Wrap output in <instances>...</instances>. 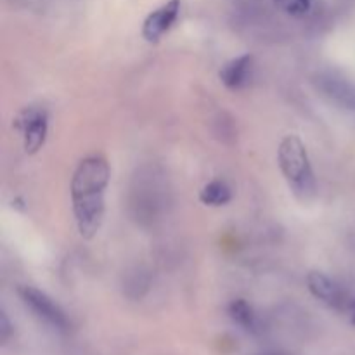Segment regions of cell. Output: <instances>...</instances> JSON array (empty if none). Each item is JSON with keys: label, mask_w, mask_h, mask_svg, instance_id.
<instances>
[{"label": "cell", "mask_w": 355, "mask_h": 355, "mask_svg": "<svg viewBox=\"0 0 355 355\" xmlns=\"http://www.w3.org/2000/svg\"><path fill=\"white\" fill-rule=\"evenodd\" d=\"M260 355H281V354H260Z\"/></svg>", "instance_id": "cell-14"}, {"label": "cell", "mask_w": 355, "mask_h": 355, "mask_svg": "<svg viewBox=\"0 0 355 355\" xmlns=\"http://www.w3.org/2000/svg\"><path fill=\"white\" fill-rule=\"evenodd\" d=\"M232 200V189L224 180H211L200 191V201L207 207H224Z\"/></svg>", "instance_id": "cell-9"}, {"label": "cell", "mask_w": 355, "mask_h": 355, "mask_svg": "<svg viewBox=\"0 0 355 355\" xmlns=\"http://www.w3.org/2000/svg\"><path fill=\"white\" fill-rule=\"evenodd\" d=\"M279 168L295 196L309 203L315 196V177L307 148L297 135H286L277 149Z\"/></svg>", "instance_id": "cell-2"}, {"label": "cell", "mask_w": 355, "mask_h": 355, "mask_svg": "<svg viewBox=\"0 0 355 355\" xmlns=\"http://www.w3.org/2000/svg\"><path fill=\"white\" fill-rule=\"evenodd\" d=\"M110 165L101 155H90L76 165L71 177V203L76 227L82 238L92 239L104 218V194L110 184Z\"/></svg>", "instance_id": "cell-1"}, {"label": "cell", "mask_w": 355, "mask_h": 355, "mask_svg": "<svg viewBox=\"0 0 355 355\" xmlns=\"http://www.w3.org/2000/svg\"><path fill=\"white\" fill-rule=\"evenodd\" d=\"M307 288L312 295H314L318 300H321L322 304L329 305L333 309H345L349 307V295L345 293L340 284H336L331 277H328L326 274L318 272V270H312L307 274Z\"/></svg>", "instance_id": "cell-7"}, {"label": "cell", "mask_w": 355, "mask_h": 355, "mask_svg": "<svg viewBox=\"0 0 355 355\" xmlns=\"http://www.w3.org/2000/svg\"><path fill=\"white\" fill-rule=\"evenodd\" d=\"M14 128L23 135L24 151L35 155L45 144L49 132V113L44 106H28L14 118Z\"/></svg>", "instance_id": "cell-3"}, {"label": "cell", "mask_w": 355, "mask_h": 355, "mask_svg": "<svg viewBox=\"0 0 355 355\" xmlns=\"http://www.w3.org/2000/svg\"><path fill=\"white\" fill-rule=\"evenodd\" d=\"M179 12L180 0H168V2L163 3L162 7L153 10V12L146 17L144 24H142V37L146 38V42L156 44V42L162 40L163 35L173 26V23H175L177 17H179Z\"/></svg>", "instance_id": "cell-6"}, {"label": "cell", "mask_w": 355, "mask_h": 355, "mask_svg": "<svg viewBox=\"0 0 355 355\" xmlns=\"http://www.w3.org/2000/svg\"><path fill=\"white\" fill-rule=\"evenodd\" d=\"M315 89L322 97L342 110L355 111V85L336 73L326 71L314 76Z\"/></svg>", "instance_id": "cell-5"}, {"label": "cell", "mask_w": 355, "mask_h": 355, "mask_svg": "<svg viewBox=\"0 0 355 355\" xmlns=\"http://www.w3.org/2000/svg\"><path fill=\"white\" fill-rule=\"evenodd\" d=\"M17 295L23 300V304L33 312L37 318H40L42 321L47 322L49 326L55 329H61L66 331L69 328L68 315L64 314L61 307L52 300L49 295H45L44 291L37 290L33 286H19L17 288Z\"/></svg>", "instance_id": "cell-4"}, {"label": "cell", "mask_w": 355, "mask_h": 355, "mask_svg": "<svg viewBox=\"0 0 355 355\" xmlns=\"http://www.w3.org/2000/svg\"><path fill=\"white\" fill-rule=\"evenodd\" d=\"M10 333H12V328H10V322H9V319H7L6 312H2V314H0V338H2L3 343H6L7 340H9Z\"/></svg>", "instance_id": "cell-12"}, {"label": "cell", "mask_w": 355, "mask_h": 355, "mask_svg": "<svg viewBox=\"0 0 355 355\" xmlns=\"http://www.w3.org/2000/svg\"><path fill=\"white\" fill-rule=\"evenodd\" d=\"M253 71V58L250 54L239 55V58L231 59L222 66L218 78L224 83L227 89L231 90H241L252 80Z\"/></svg>", "instance_id": "cell-8"}, {"label": "cell", "mask_w": 355, "mask_h": 355, "mask_svg": "<svg viewBox=\"0 0 355 355\" xmlns=\"http://www.w3.org/2000/svg\"><path fill=\"white\" fill-rule=\"evenodd\" d=\"M352 322L355 324V311H354V315H352Z\"/></svg>", "instance_id": "cell-13"}, {"label": "cell", "mask_w": 355, "mask_h": 355, "mask_svg": "<svg viewBox=\"0 0 355 355\" xmlns=\"http://www.w3.org/2000/svg\"><path fill=\"white\" fill-rule=\"evenodd\" d=\"M277 7H279L283 12H286L288 16L293 17H302L305 14H309L312 7V0H274Z\"/></svg>", "instance_id": "cell-11"}, {"label": "cell", "mask_w": 355, "mask_h": 355, "mask_svg": "<svg viewBox=\"0 0 355 355\" xmlns=\"http://www.w3.org/2000/svg\"><path fill=\"white\" fill-rule=\"evenodd\" d=\"M227 311L236 324L245 328L246 331H257V328H259V319H257L255 311H253L252 305H250L248 302L243 300V298L232 300Z\"/></svg>", "instance_id": "cell-10"}]
</instances>
